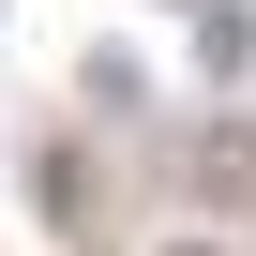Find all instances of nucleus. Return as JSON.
I'll return each mask as SVG.
<instances>
[{
	"mask_svg": "<svg viewBox=\"0 0 256 256\" xmlns=\"http://www.w3.org/2000/svg\"><path fill=\"white\" fill-rule=\"evenodd\" d=\"M166 256H211V241H166Z\"/></svg>",
	"mask_w": 256,
	"mask_h": 256,
	"instance_id": "nucleus-1",
	"label": "nucleus"
}]
</instances>
